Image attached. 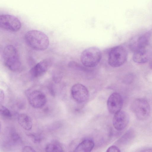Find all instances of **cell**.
<instances>
[{"instance_id":"16","label":"cell","mask_w":152,"mask_h":152,"mask_svg":"<svg viewBox=\"0 0 152 152\" xmlns=\"http://www.w3.org/2000/svg\"><path fill=\"white\" fill-rule=\"evenodd\" d=\"M45 151L48 152H62L63 149L58 142H54L48 144L45 148Z\"/></svg>"},{"instance_id":"25","label":"cell","mask_w":152,"mask_h":152,"mask_svg":"<svg viewBox=\"0 0 152 152\" xmlns=\"http://www.w3.org/2000/svg\"><path fill=\"white\" fill-rule=\"evenodd\" d=\"M150 68L152 69V61L150 62L149 64Z\"/></svg>"},{"instance_id":"4","label":"cell","mask_w":152,"mask_h":152,"mask_svg":"<svg viewBox=\"0 0 152 152\" xmlns=\"http://www.w3.org/2000/svg\"><path fill=\"white\" fill-rule=\"evenodd\" d=\"M127 56V51L124 47L115 46L112 48L109 51L108 62L112 67H119L126 62Z\"/></svg>"},{"instance_id":"6","label":"cell","mask_w":152,"mask_h":152,"mask_svg":"<svg viewBox=\"0 0 152 152\" xmlns=\"http://www.w3.org/2000/svg\"><path fill=\"white\" fill-rule=\"evenodd\" d=\"M21 26L19 20L13 15L4 14L0 16V26L4 29L16 32L20 29Z\"/></svg>"},{"instance_id":"2","label":"cell","mask_w":152,"mask_h":152,"mask_svg":"<svg viewBox=\"0 0 152 152\" xmlns=\"http://www.w3.org/2000/svg\"><path fill=\"white\" fill-rule=\"evenodd\" d=\"M3 57L4 65L9 70L17 72L21 69V64L19 53L14 46L9 45L5 47Z\"/></svg>"},{"instance_id":"11","label":"cell","mask_w":152,"mask_h":152,"mask_svg":"<svg viewBox=\"0 0 152 152\" xmlns=\"http://www.w3.org/2000/svg\"><path fill=\"white\" fill-rule=\"evenodd\" d=\"M51 64V59H44L37 63L31 69L30 74L34 77H41L46 72Z\"/></svg>"},{"instance_id":"7","label":"cell","mask_w":152,"mask_h":152,"mask_svg":"<svg viewBox=\"0 0 152 152\" xmlns=\"http://www.w3.org/2000/svg\"><path fill=\"white\" fill-rule=\"evenodd\" d=\"M71 95L73 99L79 103L86 102L88 99L89 93L87 88L80 83L74 85L71 90Z\"/></svg>"},{"instance_id":"18","label":"cell","mask_w":152,"mask_h":152,"mask_svg":"<svg viewBox=\"0 0 152 152\" xmlns=\"http://www.w3.org/2000/svg\"><path fill=\"white\" fill-rule=\"evenodd\" d=\"M28 136L31 138L33 142L35 143L40 142L42 140V137L40 135L30 134Z\"/></svg>"},{"instance_id":"14","label":"cell","mask_w":152,"mask_h":152,"mask_svg":"<svg viewBox=\"0 0 152 152\" xmlns=\"http://www.w3.org/2000/svg\"><path fill=\"white\" fill-rule=\"evenodd\" d=\"M133 59L135 62L144 63L148 59V57L146 49L138 50L134 51Z\"/></svg>"},{"instance_id":"19","label":"cell","mask_w":152,"mask_h":152,"mask_svg":"<svg viewBox=\"0 0 152 152\" xmlns=\"http://www.w3.org/2000/svg\"><path fill=\"white\" fill-rule=\"evenodd\" d=\"M11 140L14 143H16L20 140V138L19 135L15 132H12L10 134Z\"/></svg>"},{"instance_id":"21","label":"cell","mask_w":152,"mask_h":152,"mask_svg":"<svg viewBox=\"0 0 152 152\" xmlns=\"http://www.w3.org/2000/svg\"><path fill=\"white\" fill-rule=\"evenodd\" d=\"M23 152H35L34 150L31 147L28 146H26L24 147L22 149Z\"/></svg>"},{"instance_id":"5","label":"cell","mask_w":152,"mask_h":152,"mask_svg":"<svg viewBox=\"0 0 152 152\" xmlns=\"http://www.w3.org/2000/svg\"><path fill=\"white\" fill-rule=\"evenodd\" d=\"M131 108L136 117L141 121L147 119L151 112V107L148 101L143 98H138L132 102Z\"/></svg>"},{"instance_id":"22","label":"cell","mask_w":152,"mask_h":152,"mask_svg":"<svg viewBox=\"0 0 152 152\" xmlns=\"http://www.w3.org/2000/svg\"><path fill=\"white\" fill-rule=\"evenodd\" d=\"M125 81L128 83H131L133 80V77L132 75H128L125 79Z\"/></svg>"},{"instance_id":"8","label":"cell","mask_w":152,"mask_h":152,"mask_svg":"<svg viewBox=\"0 0 152 152\" xmlns=\"http://www.w3.org/2000/svg\"><path fill=\"white\" fill-rule=\"evenodd\" d=\"M123 104V100L119 93L114 92L109 97L107 101V107L109 111L115 114L120 111Z\"/></svg>"},{"instance_id":"23","label":"cell","mask_w":152,"mask_h":152,"mask_svg":"<svg viewBox=\"0 0 152 152\" xmlns=\"http://www.w3.org/2000/svg\"><path fill=\"white\" fill-rule=\"evenodd\" d=\"M4 99V93L3 90H0V102L1 104L3 102Z\"/></svg>"},{"instance_id":"12","label":"cell","mask_w":152,"mask_h":152,"mask_svg":"<svg viewBox=\"0 0 152 152\" xmlns=\"http://www.w3.org/2000/svg\"><path fill=\"white\" fill-rule=\"evenodd\" d=\"M94 141L90 139H86L82 141L76 148L74 151L88 152L91 151L94 147Z\"/></svg>"},{"instance_id":"13","label":"cell","mask_w":152,"mask_h":152,"mask_svg":"<svg viewBox=\"0 0 152 152\" xmlns=\"http://www.w3.org/2000/svg\"><path fill=\"white\" fill-rule=\"evenodd\" d=\"M18 122L24 129L26 130H31L32 126V122L31 118L27 115L22 113L19 115L18 118Z\"/></svg>"},{"instance_id":"1","label":"cell","mask_w":152,"mask_h":152,"mask_svg":"<svg viewBox=\"0 0 152 152\" xmlns=\"http://www.w3.org/2000/svg\"><path fill=\"white\" fill-rule=\"evenodd\" d=\"M24 38L26 45L35 50L44 51L48 48L49 45L48 37L39 31H29L26 33Z\"/></svg>"},{"instance_id":"15","label":"cell","mask_w":152,"mask_h":152,"mask_svg":"<svg viewBox=\"0 0 152 152\" xmlns=\"http://www.w3.org/2000/svg\"><path fill=\"white\" fill-rule=\"evenodd\" d=\"M149 42L148 36L147 35H144L140 37L137 39L134 46V51L138 50L145 49Z\"/></svg>"},{"instance_id":"3","label":"cell","mask_w":152,"mask_h":152,"mask_svg":"<svg viewBox=\"0 0 152 152\" xmlns=\"http://www.w3.org/2000/svg\"><path fill=\"white\" fill-rule=\"evenodd\" d=\"M102 57V54L99 49L96 47H91L83 51L80 56V60L85 66L93 67L98 65Z\"/></svg>"},{"instance_id":"20","label":"cell","mask_w":152,"mask_h":152,"mask_svg":"<svg viewBox=\"0 0 152 152\" xmlns=\"http://www.w3.org/2000/svg\"><path fill=\"white\" fill-rule=\"evenodd\" d=\"M107 152H120V149L117 146L112 145L109 147L107 150Z\"/></svg>"},{"instance_id":"24","label":"cell","mask_w":152,"mask_h":152,"mask_svg":"<svg viewBox=\"0 0 152 152\" xmlns=\"http://www.w3.org/2000/svg\"><path fill=\"white\" fill-rule=\"evenodd\" d=\"M142 152H152V148H146L140 151Z\"/></svg>"},{"instance_id":"17","label":"cell","mask_w":152,"mask_h":152,"mask_svg":"<svg viewBox=\"0 0 152 152\" xmlns=\"http://www.w3.org/2000/svg\"><path fill=\"white\" fill-rule=\"evenodd\" d=\"M0 113L2 116L6 118H10L12 117V114L10 110L5 107L1 104Z\"/></svg>"},{"instance_id":"9","label":"cell","mask_w":152,"mask_h":152,"mask_svg":"<svg viewBox=\"0 0 152 152\" xmlns=\"http://www.w3.org/2000/svg\"><path fill=\"white\" fill-rule=\"evenodd\" d=\"M28 100L30 104L33 107L40 108L44 106L47 102L45 94L38 90H34L28 95Z\"/></svg>"},{"instance_id":"10","label":"cell","mask_w":152,"mask_h":152,"mask_svg":"<svg viewBox=\"0 0 152 152\" xmlns=\"http://www.w3.org/2000/svg\"><path fill=\"white\" fill-rule=\"evenodd\" d=\"M113 123L115 128L118 131L123 130L127 126L129 121V117L126 112L120 111L114 114Z\"/></svg>"}]
</instances>
